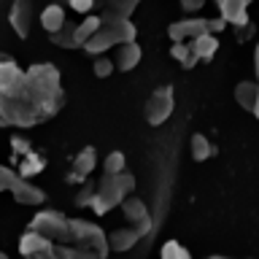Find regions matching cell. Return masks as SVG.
Returning <instances> with one entry per match:
<instances>
[{
	"label": "cell",
	"mask_w": 259,
	"mask_h": 259,
	"mask_svg": "<svg viewBox=\"0 0 259 259\" xmlns=\"http://www.w3.org/2000/svg\"><path fill=\"white\" fill-rule=\"evenodd\" d=\"M143 57V49L135 44V40H130V44H121L116 46V57H113V70H121V73H130L133 68H138V62H141Z\"/></svg>",
	"instance_id": "7c38bea8"
},
{
	"label": "cell",
	"mask_w": 259,
	"mask_h": 259,
	"mask_svg": "<svg viewBox=\"0 0 259 259\" xmlns=\"http://www.w3.org/2000/svg\"><path fill=\"white\" fill-rule=\"evenodd\" d=\"M173 111H176L173 87H159V89H154L151 97L146 100L143 116H146V121H149L151 127H159V124H165V121L173 116Z\"/></svg>",
	"instance_id": "52a82bcc"
},
{
	"label": "cell",
	"mask_w": 259,
	"mask_h": 259,
	"mask_svg": "<svg viewBox=\"0 0 259 259\" xmlns=\"http://www.w3.org/2000/svg\"><path fill=\"white\" fill-rule=\"evenodd\" d=\"M92 192H95V186H84V189L76 194V205H78V208L89 205V202H92Z\"/></svg>",
	"instance_id": "f546056e"
},
{
	"label": "cell",
	"mask_w": 259,
	"mask_h": 259,
	"mask_svg": "<svg viewBox=\"0 0 259 259\" xmlns=\"http://www.w3.org/2000/svg\"><path fill=\"white\" fill-rule=\"evenodd\" d=\"M170 57L181 62V68H194V65H197V57H194L189 44H173L170 46Z\"/></svg>",
	"instance_id": "d4e9b609"
},
{
	"label": "cell",
	"mask_w": 259,
	"mask_h": 259,
	"mask_svg": "<svg viewBox=\"0 0 259 259\" xmlns=\"http://www.w3.org/2000/svg\"><path fill=\"white\" fill-rule=\"evenodd\" d=\"M133 189H135V176L130 173V170H124V173H119V176H103L100 181L95 184L89 208H92L95 213H108V210L119 208L121 200L133 194Z\"/></svg>",
	"instance_id": "3957f363"
},
{
	"label": "cell",
	"mask_w": 259,
	"mask_h": 259,
	"mask_svg": "<svg viewBox=\"0 0 259 259\" xmlns=\"http://www.w3.org/2000/svg\"><path fill=\"white\" fill-rule=\"evenodd\" d=\"M119 208H121V213H124L127 224H133V227L151 222V213H149V208H146V202L141 197H135V194H130V197L121 200Z\"/></svg>",
	"instance_id": "5bb4252c"
},
{
	"label": "cell",
	"mask_w": 259,
	"mask_h": 259,
	"mask_svg": "<svg viewBox=\"0 0 259 259\" xmlns=\"http://www.w3.org/2000/svg\"><path fill=\"white\" fill-rule=\"evenodd\" d=\"M97 27H100V16H97V14L84 16L81 22H76V40H78L81 46H84L87 40L95 35V30H97Z\"/></svg>",
	"instance_id": "7402d4cb"
},
{
	"label": "cell",
	"mask_w": 259,
	"mask_h": 259,
	"mask_svg": "<svg viewBox=\"0 0 259 259\" xmlns=\"http://www.w3.org/2000/svg\"><path fill=\"white\" fill-rule=\"evenodd\" d=\"M127 170V157L124 151H111L108 157L103 159V176H119Z\"/></svg>",
	"instance_id": "603a6c76"
},
{
	"label": "cell",
	"mask_w": 259,
	"mask_h": 259,
	"mask_svg": "<svg viewBox=\"0 0 259 259\" xmlns=\"http://www.w3.org/2000/svg\"><path fill=\"white\" fill-rule=\"evenodd\" d=\"M202 259H235V256H224V254H210V256H202Z\"/></svg>",
	"instance_id": "1f68e13d"
},
{
	"label": "cell",
	"mask_w": 259,
	"mask_h": 259,
	"mask_svg": "<svg viewBox=\"0 0 259 259\" xmlns=\"http://www.w3.org/2000/svg\"><path fill=\"white\" fill-rule=\"evenodd\" d=\"M54 3H65V6H70L76 14H84L89 16L92 11H103V6H105V0H54Z\"/></svg>",
	"instance_id": "cb8c5ba5"
},
{
	"label": "cell",
	"mask_w": 259,
	"mask_h": 259,
	"mask_svg": "<svg viewBox=\"0 0 259 259\" xmlns=\"http://www.w3.org/2000/svg\"><path fill=\"white\" fill-rule=\"evenodd\" d=\"M138 6H141V0H105L103 11L97 16H105V19H130Z\"/></svg>",
	"instance_id": "e0dca14e"
},
{
	"label": "cell",
	"mask_w": 259,
	"mask_h": 259,
	"mask_svg": "<svg viewBox=\"0 0 259 259\" xmlns=\"http://www.w3.org/2000/svg\"><path fill=\"white\" fill-rule=\"evenodd\" d=\"M38 19H40V27H44L49 35H52V32H57L65 22H68V14H65V6H60V3H49L44 11H40Z\"/></svg>",
	"instance_id": "ac0fdd59"
},
{
	"label": "cell",
	"mask_w": 259,
	"mask_h": 259,
	"mask_svg": "<svg viewBox=\"0 0 259 259\" xmlns=\"http://www.w3.org/2000/svg\"><path fill=\"white\" fill-rule=\"evenodd\" d=\"M235 100H238V105L243 111L248 113H256L259 108V87L254 84V81H240L238 87H235Z\"/></svg>",
	"instance_id": "2e32d148"
},
{
	"label": "cell",
	"mask_w": 259,
	"mask_h": 259,
	"mask_svg": "<svg viewBox=\"0 0 259 259\" xmlns=\"http://www.w3.org/2000/svg\"><path fill=\"white\" fill-rule=\"evenodd\" d=\"M210 27H208V19H178L167 27V35L173 44H189V40L200 38V35H208Z\"/></svg>",
	"instance_id": "9c48e42d"
},
{
	"label": "cell",
	"mask_w": 259,
	"mask_h": 259,
	"mask_svg": "<svg viewBox=\"0 0 259 259\" xmlns=\"http://www.w3.org/2000/svg\"><path fill=\"white\" fill-rule=\"evenodd\" d=\"M0 192H11V197L19 205H40L46 200V192L35 186L27 178H22L19 173H14L11 167L0 165Z\"/></svg>",
	"instance_id": "5b68a950"
},
{
	"label": "cell",
	"mask_w": 259,
	"mask_h": 259,
	"mask_svg": "<svg viewBox=\"0 0 259 259\" xmlns=\"http://www.w3.org/2000/svg\"><path fill=\"white\" fill-rule=\"evenodd\" d=\"M49 38H52V44L60 46V49H81V44L76 40V22H70V19L65 22L57 32H52Z\"/></svg>",
	"instance_id": "d6986e66"
},
{
	"label": "cell",
	"mask_w": 259,
	"mask_h": 259,
	"mask_svg": "<svg viewBox=\"0 0 259 259\" xmlns=\"http://www.w3.org/2000/svg\"><path fill=\"white\" fill-rule=\"evenodd\" d=\"M40 170H44V159H38V157H32V154H27V162L22 165V173H19V176L30 181V176H32V173H40Z\"/></svg>",
	"instance_id": "f1b7e54d"
},
{
	"label": "cell",
	"mask_w": 259,
	"mask_h": 259,
	"mask_svg": "<svg viewBox=\"0 0 259 259\" xmlns=\"http://www.w3.org/2000/svg\"><path fill=\"white\" fill-rule=\"evenodd\" d=\"M100 224L87 222V219H68V243L65 246L76 248L84 259H105L108 251V238Z\"/></svg>",
	"instance_id": "7a4b0ae2"
},
{
	"label": "cell",
	"mask_w": 259,
	"mask_h": 259,
	"mask_svg": "<svg viewBox=\"0 0 259 259\" xmlns=\"http://www.w3.org/2000/svg\"><path fill=\"white\" fill-rule=\"evenodd\" d=\"M32 19H35V8H32V0H14L11 11H8V22H11V30L19 38H27L32 30Z\"/></svg>",
	"instance_id": "30bf717a"
},
{
	"label": "cell",
	"mask_w": 259,
	"mask_h": 259,
	"mask_svg": "<svg viewBox=\"0 0 259 259\" xmlns=\"http://www.w3.org/2000/svg\"><path fill=\"white\" fill-rule=\"evenodd\" d=\"M159 259H192V254L178 240H167L159 251Z\"/></svg>",
	"instance_id": "484cf974"
},
{
	"label": "cell",
	"mask_w": 259,
	"mask_h": 259,
	"mask_svg": "<svg viewBox=\"0 0 259 259\" xmlns=\"http://www.w3.org/2000/svg\"><path fill=\"white\" fill-rule=\"evenodd\" d=\"M189 46H192L194 57H197V62H202V60H210V57L216 54V49H219V38L208 32V35H200V38L189 40Z\"/></svg>",
	"instance_id": "ffe728a7"
},
{
	"label": "cell",
	"mask_w": 259,
	"mask_h": 259,
	"mask_svg": "<svg viewBox=\"0 0 259 259\" xmlns=\"http://www.w3.org/2000/svg\"><path fill=\"white\" fill-rule=\"evenodd\" d=\"M202 6H205V0H181V8H184V14H197Z\"/></svg>",
	"instance_id": "4dcf8cb0"
},
{
	"label": "cell",
	"mask_w": 259,
	"mask_h": 259,
	"mask_svg": "<svg viewBox=\"0 0 259 259\" xmlns=\"http://www.w3.org/2000/svg\"><path fill=\"white\" fill-rule=\"evenodd\" d=\"M65 105L60 70L49 62L19 68L8 54H0V127H38L54 119Z\"/></svg>",
	"instance_id": "6da1fadb"
},
{
	"label": "cell",
	"mask_w": 259,
	"mask_h": 259,
	"mask_svg": "<svg viewBox=\"0 0 259 259\" xmlns=\"http://www.w3.org/2000/svg\"><path fill=\"white\" fill-rule=\"evenodd\" d=\"M189 151H192V159L194 162H205V159H210L216 154V146L208 141L205 135H192V141H189Z\"/></svg>",
	"instance_id": "44dd1931"
},
{
	"label": "cell",
	"mask_w": 259,
	"mask_h": 259,
	"mask_svg": "<svg viewBox=\"0 0 259 259\" xmlns=\"http://www.w3.org/2000/svg\"><path fill=\"white\" fill-rule=\"evenodd\" d=\"M135 35H138V27L130 19H105V16H100V27L95 30V35L81 49H87V54L92 57H100L111 46H121V44L135 40Z\"/></svg>",
	"instance_id": "277c9868"
},
{
	"label": "cell",
	"mask_w": 259,
	"mask_h": 259,
	"mask_svg": "<svg viewBox=\"0 0 259 259\" xmlns=\"http://www.w3.org/2000/svg\"><path fill=\"white\" fill-rule=\"evenodd\" d=\"M38 259H84V256H81L76 248H70V246H52L46 254H40Z\"/></svg>",
	"instance_id": "4316f807"
},
{
	"label": "cell",
	"mask_w": 259,
	"mask_h": 259,
	"mask_svg": "<svg viewBox=\"0 0 259 259\" xmlns=\"http://www.w3.org/2000/svg\"><path fill=\"white\" fill-rule=\"evenodd\" d=\"M219 6V19H224V24H235V27H243L248 24V6L251 0H216Z\"/></svg>",
	"instance_id": "8fae6325"
},
{
	"label": "cell",
	"mask_w": 259,
	"mask_h": 259,
	"mask_svg": "<svg viewBox=\"0 0 259 259\" xmlns=\"http://www.w3.org/2000/svg\"><path fill=\"white\" fill-rule=\"evenodd\" d=\"M151 230V222H146V224H127V227H119V230H113L111 235H105L108 238V251H116V254H124V251L130 248H135L138 243H141V238L146 232Z\"/></svg>",
	"instance_id": "ba28073f"
},
{
	"label": "cell",
	"mask_w": 259,
	"mask_h": 259,
	"mask_svg": "<svg viewBox=\"0 0 259 259\" xmlns=\"http://www.w3.org/2000/svg\"><path fill=\"white\" fill-rule=\"evenodd\" d=\"M92 70H95V76H97V78H108L111 73H113V62H111V57H108V54H100V57H95V62H92Z\"/></svg>",
	"instance_id": "83f0119b"
},
{
	"label": "cell",
	"mask_w": 259,
	"mask_h": 259,
	"mask_svg": "<svg viewBox=\"0 0 259 259\" xmlns=\"http://www.w3.org/2000/svg\"><path fill=\"white\" fill-rule=\"evenodd\" d=\"M52 246H54V243H49L44 235H38V232H32V230H27L19 238V254L24 259H38L40 254H46Z\"/></svg>",
	"instance_id": "4fadbf2b"
},
{
	"label": "cell",
	"mask_w": 259,
	"mask_h": 259,
	"mask_svg": "<svg viewBox=\"0 0 259 259\" xmlns=\"http://www.w3.org/2000/svg\"><path fill=\"white\" fill-rule=\"evenodd\" d=\"M27 230L44 235L49 243H54V246H65V243H68V216L60 213V210H54V208L38 210V213L32 216Z\"/></svg>",
	"instance_id": "8992f818"
},
{
	"label": "cell",
	"mask_w": 259,
	"mask_h": 259,
	"mask_svg": "<svg viewBox=\"0 0 259 259\" xmlns=\"http://www.w3.org/2000/svg\"><path fill=\"white\" fill-rule=\"evenodd\" d=\"M97 167V151L92 146H87V149H81L76 157H73V181H87L89 176H92V170Z\"/></svg>",
	"instance_id": "9a60e30c"
},
{
	"label": "cell",
	"mask_w": 259,
	"mask_h": 259,
	"mask_svg": "<svg viewBox=\"0 0 259 259\" xmlns=\"http://www.w3.org/2000/svg\"><path fill=\"white\" fill-rule=\"evenodd\" d=\"M0 259H8V254H3V251H0Z\"/></svg>",
	"instance_id": "d6a6232c"
}]
</instances>
